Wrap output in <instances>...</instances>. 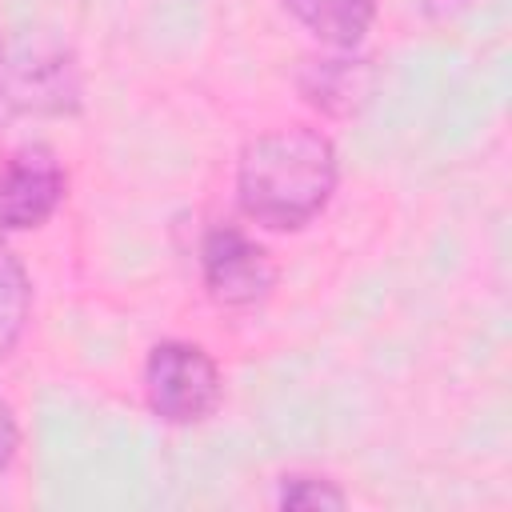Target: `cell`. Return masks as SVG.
<instances>
[{
  "instance_id": "1",
  "label": "cell",
  "mask_w": 512,
  "mask_h": 512,
  "mask_svg": "<svg viewBox=\"0 0 512 512\" xmlns=\"http://www.w3.org/2000/svg\"><path fill=\"white\" fill-rule=\"evenodd\" d=\"M340 180L336 144L308 124L260 132L236 164L240 212L272 232H296L316 220Z\"/></svg>"
},
{
  "instance_id": "2",
  "label": "cell",
  "mask_w": 512,
  "mask_h": 512,
  "mask_svg": "<svg viewBox=\"0 0 512 512\" xmlns=\"http://www.w3.org/2000/svg\"><path fill=\"white\" fill-rule=\"evenodd\" d=\"M220 368L192 340H160L144 360V396L164 424H200L220 404Z\"/></svg>"
},
{
  "instance_id": "3",
  "label": "cell",
  "mask_w": 512,
  "mask_h": 512,
  "mask_svg": "<svg viewBox=\"0 0 512 512\" xmlns=\"http://www.w3.org/2000/svg\"><path fill=\"white\" fill-rule=\"evenodd\" d=\"M200 276L216 304L252 308L276 284V264L264 244H256L236 224H212L200 240Z\"/></svg>"
},
{
  "instance_id": "4",
  "label": "cell",
  "mask_w": 512,
  "mask_h": 512,
  "mask_svg": "<svg viewBox=\"0 0 512 512\" xmlns=\"http://www.w3.org/2000/svg\"><path fill=\"white\" fill-rule=\"evenodd\" d=\"M0 104L16 112H72L80 104V76L68 52L36 44L0 48Z\"/></svg>"
},
{
  "instance_id": "5",
  "label": "cell",
  "mask_w": 512,
  "mask_h": 512,
  "mask_svg": "<svg viewBox=\"0 0 512 512\" xmlns=\"http://www.w3.org/2000/svg\"><path fill=\"white\" fill-rule=\"evenodd\" d=\"M68 196V176L52 148H20L0 168V232L40 228Z\"/></svg>"
},
{
  "instance_id": "6",
  "label": "cell",
  "mask_w": 512,
  "mask_h": 512,
  "mask_svg": "<svg viewBox=\"0 0 512 512\" xmlns=\"http://www.w3.org/2000/svg\"><path fill=\"white\" fill-rule=\"evenodd\" d=\"M372 72L368 60H348V56H328V60H308V68L300 72V92L336 116H348L352 108H360V100L368 96Z\"/></svg>"
},
{
  "instance_id": "7",
  "label": "cell",
  "mask_w": 512,
  "mask_h": 512,
  "mask_svg": "<svg viewBox=\"0 0 512 512\" xmlns=\"http://www.w3.org/2000/svg\"><path fill=\"white\" fill-rule=\"evenodd\" d=\"M284 8L332 48H356L376 16V0H284Z\"/></svg>"
},
{
  "instance_id": "8",
  "label": "cell",
  "mask_w": 512,
  "mask_h": 512,
  "mask_svg": "<svg viewBox=\"0 0 512 512\" xmlns=\"http://www.w3.org/2000/svg\"><path fill=\"white\" fill-rule=\"evenodd\" d=\"M28 316H32V280L16 260V252L0 244V360L12 356V348L20 344Z\"/></svg>"
},
{
  "instance_id": "9",
  "label": "cell",
  "mask_w": 512,
  "mask_h": 512,
  "mask_svg": "<svg viewBox=\"0 0 512 512\" xmlns=\"http://www.w3.org/2000/svg\"><path fill=\"white\" fill-rule=\"evenodd\" d=\"M276 504L292 508V512H320V508H344L348 496L324 476H284Z\"/></svg>"
},
{
  "instance_id": "10",
  "label": "cell",
  "mask_w": 512,
  "mask_h": 512,
  "mask_svg": "<svg viewBox=\"0 0 512 512\" xmlns=\"http://www.w3.org/2000/svg\"><path fill=\"white\" fill-rule=\"evenodd\" d=\"M16 452H20V424H16L12 404H8V400H0V472H8V468H12Z\"/></svg>"
},
{
  "instance_id": "11",
  "label": "cell",
  "mask_w": 512,
  "mask_h": 512,
  "mask_svg": "<svg viewBox=\"0 0 512 512\" xmlns=\"http://www.w3.org/2000/svg\"><path fill=\"white\" fill-rule=\"evenodd\" d=\"M436 8H460V4H468V0H432Z\"/></svg>"
}]
</instances>
